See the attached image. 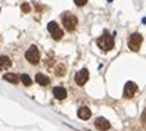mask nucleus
Instances as JSON below:
<instances>
[{"mask_svg":"<svg viewBox=\"0 0 146 131\" xmlns=\"http://www.w3.org/2000/svg\"><path fill=\"white\" fill-rule=\"evenodd\" d=\"M21 81L24 83V85H31L33 84V80L30 78V75H27V74H22L21 75Z\"/></svg>","mask_w":146,"mask_h":131,"instance_id":"nucleus-14","label":"nucleus"},{"mask_svg":"<svg viewBox=\"0 0 146 131\" xmlns=\"http://www.w3.org/2000/svg\"><path fill=\"white\" fill-rule=\"evenodd\" d=\"M98 46L102 49V50H105V52H108V50H111L114 47V38L109 36L108 32H104L102 36L98 38Z\"/></svg>","mask_w":146,"mask_h":131,"instance_id":"nucleus-1","label":"nucleus"},{"mask_svg":"<svg viewBox=\"0 0 146 131\" xmlns=\"http://www.w3.org/2000/svg\"><path fill=\"white\" fill-rule=\"evenodd\" d=\"M142 41H143V38H142V36L139 32L131 34L130 38H128V49L133 50V52H137L140 49V46H142Z\"/></svg>","mask_w":146,"mask_h":131,"instance_id":"nucleus-3","label":"nucleus"},{"mask_svg":"<svg viewBox=\"0 0 146 131\" xmlns=\"http://www.w3.org/2000/svg\"><path fill=\"white\" fill-rule=\"evenodd\" d=\"M22 11H24V12H30V5H28V3H24V5H22Z\"/></svg>","mask_w":146,"mask_h":131,"instance_id":"nucleus-17","label":"nucleus"},{"mask_svg":"<svg viewBox=\"0 0 146 131\" xmlns=\"http://www.w3.org/2000/svg\"><path fill=\"white\" fill-rule=\"evenodd\" d=\"M77 115H78V118H81V119H89V118H90V115H92V112H90V109H89V108L83 106V108H80V109H78Z\"/></svg>","mask_w":146,"mask_h":131,"instance_id":"nucleus-10","label":"nucleus"},{"mask_svg":"<svg viewBox=\"0 0 146 131\" xmlns=\"http://www.w3.org/2000/svg\"><path fill=\"white\" fill-rule=\"evenodd\" d=\"M142 124L146 127V109L143 110V113H142Z\"/></svg>","mask_w":146,"mask_h":131,"instance_id":"nucleus-16","label":"nucleus"},{"mask_svg":"<svg viewBox=\"0 0 146 131\" xmlns=\"http://www.w3.org/2000/svg\"><path fill=\"white\" fill-rule=\"evenodd\" d=\"M3 78H5L6 81L12 83V84H16V83L19 81V78H18V75H16V74H5Z\"/></svg>","mask_w":146,"mask_h":131,"instance_id":"nucleus-13","label":"nucleus"},{"mask_svg":"<svg viewBox=\"0 0 146 131\" xmlns=\"http://www.w3.org/2000/svg\"><path fill=\"white\" fill-rule=\"evenodd\" d=\"M136 91H137V85L133 81H128L124 87V96L125 97H133Z\"/></svg>","mask_w":146,"mask_h":131,"instance_id":"nucleus-7","label":"nucleus"},{"mask_svg":"<svg viewBox=\"0 0 146 131\" xmlns=\"http://www.w3.org/2000/svg\"><path fill=\"white\" fill-rule=\"evenodd\" d=\"M89 80V71L87 69H81V71L75 75V83L78 85H84Z\"/></svg>","mask_w":146,"mask_h":131,"instance_id":"nucleus-6","label":"nucleus"},{"mask_svg":"<svg viewBox=\"0 0 146 131\" xmlns=\"http://www.w3.org/2000/svg\"><path fill=\"white\" fill-rule=\"evenodd\" d=\"M62 24H64V27L68 30V31H74L77 28V24H78V21H77V18L70 13V12H65L62 13Z\"/></svg>","mask_w":146,"mask_h":131,"instance_id":"nucleus-2","label":"nucleus"},{"mask_svg":"<svg viewBox=\"0 0 146 131\" xmlns=\"http://www.w3.org/2000/svg\"><path fill=\"white\" fill-rule=\"evenodd\" d=\"M96 128L100 130V131H108L111 128V124H109V121H106L105 118H98L96 119Z\"/></svg>","mask_w":146,"mask_h":131,"instance_id":"nucleus-8","label":"nucleus"},{"mask_svg":"<svg viewBox=\"0 0 146 131\" xmlns=\"http://www.w3.org/2000/svg\"><path fill=\"white\" fill-rule=\"evenodd\" d=\"M74 3L77 6H84L86 3H87V0H74Z\"/></svg>","mask_w":146,"mask_h":131,"instance_id":"nucleus-15","label":"nucleus"},{"mask_svg":"<svg viewBox=\"0 0 146 131\" xmlns=\"http://www.w3.org/2000/svg\"><path fill=\"white\" fill-rule=\"evenodd\" d=\"M12 65V62H11V59L7 58V56H0V69H7Z\"/></svg>","mask_w":146,"mask_h":131,"instance_id":"nucleus-11","label":"nucleus"},{"mask_svg":"<svg viewBox=\"0 0 146 131\" xmlns=\"http://www.w3.org/2000/svg\"><path fill=\"white\" fill-rule=\"evenodd\" d=\"M53 94H55V97L56 99H59V100H62V99H65L66 97V90L64 89V87H55L53 89Z\"/></svg>","mask_w":146,"mask_h":131,"instance_id":"nucleus-9","label":"nucleus"},{"mask_svg":"<svg viewBox=\"0 0 146 131\" xmlns=\"http://www.w3.org/2000/svg\"><path fill=\"white\" fill-rule=\"evenodd\" d=\"M47 30H49L50 34H52V37H53L55 40H61L62 36H64V31L58 27V24H56V22H49Z\"/></svg>","mask_w":146,"mask_h":131,"instance_id":"nucleus-5","label":"nucleus"},{"mask_svg":"<svg viewBox=\"0 0 146 131\" xmlns=\"http://www.w3.org/2000/svg\"><path fill=\"white\" fill-rule=\"evenodd\" d=\"M25 58H27V60L30 64H33V65L38 64V60H40V52H38V49L36 46H31L27 50V53H25Z\"/></svg>","mask_w":146,"mask_h":131,"instance_id":"nucleus-4","label":"nucleus"},{"mask_svg":"<svg viewBox=\"0 0 146 131\" xmlns=\"http://www.w3.org/2000/svg\"><path fill=\"white\" fill-rule=\"evenodd\" d=\"M36 81H37L40 85H47L50 80H49V78H47L44 74H40V72H38V74L36 75Z\"/></svg>","mask_w":146,"mask_h":131,"instance_id":"nucleus-12","label":"nucleus"}]
</instances>
